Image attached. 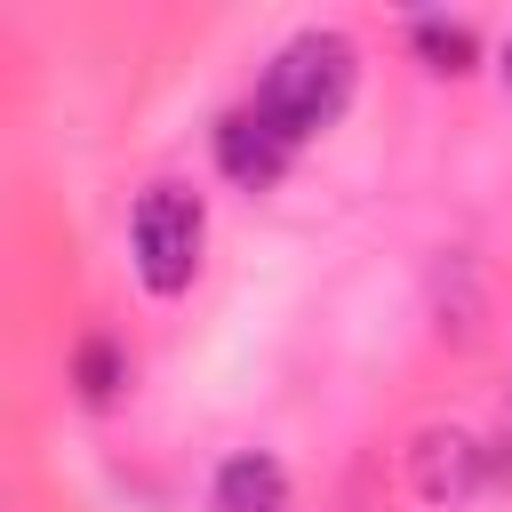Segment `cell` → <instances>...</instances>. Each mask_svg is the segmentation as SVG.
I'll list each match as a JSON object with an SVG mask.
<instances>
[{
  "instance_id": "obj_9",
  "label": "cell",
  "mask_w": 512,
  "mask_h": 512,
  "mask_svg": "<svg viewBox=\"0 0 512 512\" xmlns=\"http://www.w3.org/2000/svg\"><path fill=\"white\" fill-rule=\"evenodd\" d=\"M504 88H512V32H504Z\"/></svg>"
},
{
  "instance_id": "obj_1",
  "label": "cell",
  "mask_w": 512,
  "mask_h": 512,
  "mask_svg": "<svg viewBox=\"0 0 512 512\" xmlns=\"http://www.w3.org/2000/svg\"><path fill=\"white\" fill-rule=\"evenodd\" d=\"M352 88H360V48H352V32L304 24L296 40L272 48V64H264V80H256L248 104L304 152L312 136H328V128L352 112Z\"/></svg>"
},
{
  "instance_id": "obj_6",
  "label": "cell",
  "mask_w": 512,
  "mask_h": 512,
  "mask_svg": "<svg viewBox=\"0 0 512 512\" xmlns=\"http://www.w3.org/2000/svg\"><path fill=\"white\" fill-rule=\"evenodd\" d=\"M408 48H416L424 72H440V80H464V72L480 64V32H472L464 16H408Z\"/></svg>"
},
{
  "instance_id": "obj_8",
  "label": "cell",
  "mask_w": 512,
  "mask_h": 512,
  "mask_svg": "<svg viewBox=\"0 0 512 512\" xmlns=\"http://www.w3.org/2000/svg\"><path fill=\"white\" fill-rule=\"evenodd\" d=\"M488 488H512V432L488 440Z\"/></svg>"
},
{
  "instance_id": "obj_2",
  "label": "cell",
  "mask_w": 512,
  "mask_h": 512,
  "mask_svg": "<svg viewBox=\"0 0 512 512\" xmlns=\"http://www.w3.org/2000/svg\"><path fill=\"white\" fill-rule=\"evenodd\" d=\"M200 248H208V200L192 184H176V176L144 184L136 208H128V264H136L144 296L176 304L192 288V272H200Z\"/></svg>"
},
{
  "instance_id": "obj_5",
  "label": "cell",
  "mask_w": 512,
  "mask_h": 512,
  "mask_svg": "<svg viewBox=\"0 0 512 512\" xmlns=\"http://www.w3.org/2000/svg\"><path fill=\"white\" fill-rule=\"evenodd\" d=\"M208 512H288V464L272 448H232L208 472Z\"/></svg>"
},
{
  "instance_id": "obj_3",
  "label": "cell",
  "mask_w": 512,
  "mask_h": 512,
  "mask_svg": "<svg viewBox=\"0 0 512 512\" xmlns=\"http://www.w3.org/2000/svg\"><path fill=\"white\" fill-rule=\"evenodd\" d=\"M408 488L424 504H448V512L472 504L488 488V440H472L464 424H424L408 440Z\"/></svg>"
},
{
  "instance_id": "obj_7",
  "label": "cell",
  "mask_w": 512,
  "mask_h": 512,
  "mask_svg": "<svg viewBox=\"0 0 512 512\" xmlns=\"http://www.w3.org/2000/svg\"><path fill=\"white\" fill-rule=\"evenodd\" d=\"M72 384H80L88 408H112V400L128 392V344L104 336V328H88V336L72 344Z\"/></svg>"
},
{
  "instance_id": "obj_4",
  "label": "cell",
  "mask_w": 512,
  "mask_h": 512,
  "mask_svg": "<svg viewBox=\"0 0 512 512\" xmlns=\"http://www.w3.org/2000/svg\"><path fill=\"white\" fill-rule=\"evenodd\" d=\"M288 160H296V144H288L256 104H232V112L216 120V168H224V184H240V192H272V184L288 176Z\"/></svg>"
}]
</instances>
